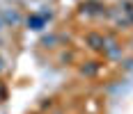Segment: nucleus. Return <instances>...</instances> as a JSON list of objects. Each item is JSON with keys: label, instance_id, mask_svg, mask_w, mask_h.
<instances>
[{"label": "nucleus", "instance_id": "6", "mask_svg": "<svg viewBox=\"0 0 133 114\" xmlns=\"http://www.w3.org/2000/svg\"><path fill=\"white\" fill-rule=\"evenodd\" d=\"M60 62H74V52H62L60 55Z\"/></svg>", "mask_w": 133, "mask_h": 114}, {"label": "nucleus", "instance_id": "2", "mask_svg": "<svg viewBox=\"0 0 133 114\" xmlns=\"http://www.w3.org/2000/svg\"><path fill=\"white\" fill-rule=\"evenodd\" d=\"M85 46L94 52H103L106 50V34H101V32H90V34H85Z\"/></svg>", "mask_w": 133, "mask_h": 114}, {"label": "nucleus", "instance_id": "7", "mask_svg": "<svg viewBox=\"0 0 133 114\" xmlns=\"http://www.w3.org/2000/svg\"><path fill=\"white\" fill-rule=\"evenodd\" d=\"M122 64H124V71H131V69H133V57H129V59H124Z\"/></svg>", "mask_w": 133, "mask_h": 114}, {"label": "nucleus", "instance_id": "4", "mask_svg": "<svg viewBox=\"0 0 133 114\" xmlns=\"http://www.w3.org/2000/svg\"><path fill=\"white\" fill-rule=\"evenodd\" d=\"M2 18L7 21V23H12V25H18L23 18H21V14H16V12H5L2 14Z\"/></svg>", "mask_w": 133, "mask_h": 114}, {"label": "nucleus", "instance_id": "5", "mask_svg": "<svg viewBox=\"0 0 133 114\" xmlns=\"http://www.w3.org/2000/svg\"><path fill=\"white\" fill-rule=\"evenodd\" d=\"M57 41H60V37L51 34V37H44V41H41V43H44L46 48H55V46H57Z\"/></svg>", "mask_w": 133, "mask_h": 114}, {"label": "nucleus", "instance_id": "8", "mask_svg": "<svg viewBox=\"0 0 133 114\" xmlns=\"http://www.w3.org/2000/svg\"><path fill=\"white\" fill-rule=\"evenodd\" d=\"M2 71H7V66H5V62L0 59V73H2Z\"/></svg>", "mask_w": 133, "mask_h": 114}, {"label": "nucleus", "instance_id": "1", "mask_svg": "<svg viewBox=\"0 0 133 114\" xmlns=\"http://www.w3.org/2000/svg\"><path fill=\"white\" fill-rule=\"evenodd\" d=\"M78 12H80V16H85V18H108L112 9H108L101 0H85V2H80Z\"/></svg>", "mask_w": 133, "mask_h": 114}, {"label": "nucleus", "instance_id": "3", "mask_svg": "<svg viewBox=\"0 0 133 114\" xmlns=\"http://www.w3.org/2000/svg\"><path fill=\"white\" fill-rule=\"evenodd\" d=\"M99 71H101V64L99 62H85L80 66V75H85V78H94Z\"/></svg>", "mask_w": 133, "mask_h": 114}]
</instances>
